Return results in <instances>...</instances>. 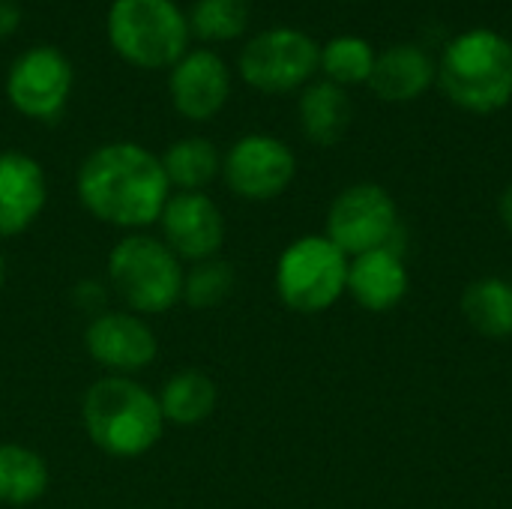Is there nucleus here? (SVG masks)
I'll use <instances>...</instances> for the list:
<instances>
[{"instance_id":"1","label":"nucleus","mask_w":512,"mask_h":509,"mask_svg":"<svg viewBox=\"0 0 512 509\" xmlns=\"http://www.w3.org/2000/svg\"><path fill=\"white\" fill-rule=\"evenodd\" d=\"M75 192L96 222L135 234L159 222L171 183L153 150L135 141H111L84 156Z\"/></svg>"},{"instance_id":"2","label":"nucleus","mask_w":512,"mask_h":509,"mask_svg":"<svg viewBox=\"0 0 512 509\" xmlns=\"http://www.w3.org/2000/svg\"><path fill=\"white\" fill-rule=\"evenodd\" d=\"M81 426L87 441L108 459H141L165 435L156 390L138 378L102 375L81 396Z\"/></svg>"},{"instance_id":"3","label":"nucleus","mask_w":512,"mask_h":509,"mask_svg":"<svg viewBox=\"0 0 512 509\" xmlns=\"http://www.w3.org/2000/svg\"><path fill=\"white\" fill-rule=\"evenodd\" d=\"M441 93L468 114H495L512 102V39L492 27L456 33L438 57Z\"/></svg>"},{"instance_id":"4","label":"nucleus","mask_w":512,"mask_h":509,"mask_svg":"<svg viewBox=\"0 0 512 509\" xmlns=\"http://www.w3.org/2000/svg\"><path fill=\"white\" fill-rule=\"evenodd\" d=\"M186 264L159 240V234H123L105 261V282L120 309L153 318L183 303Z\"/></svg>"},{"instance_id":"5","label":"nucleus","mask_w":512,"mask_h":509,"mask_svg":"<svg viewBox=\"0 0 512 509\" xmlns=\"http://www.w3.org/2000/svg\"><path fill=\"white\" fill-rule=\"evenodd\" d=\"M108 42L135 69H171L189 51V18L174 0H114Z\"/></svg>"},{"instance_id":"6","label":"nucleus","mask_w":512,"mask_h":509,"mask_svg":"<svg viewBox=\"0 0 512 509\" xmlns=\"http://www.w3.org/2000/svg\"><path fill=\"white\" fill-rule=\"evenodd\" d=\"M273 288L285 309L321 315L348 291V255L324 234H303L282 249Z\"/></svg>"},{"instance_id":"7","label":"nucleus","mask_w":512,"mask_h":509,"mask_svg":"<svg viewBox=\"0 0 512 509\" xmlns=\"http://www.w3.org/2000/svg\"><path fill=\"white\" fill-rule=\"evenodd\" d=\"M318 60L321 45L306 30L270 27L243 45L237 69L252 90L282 96L306 87L318 72Z\"/></svg>"},{"instance_id":"8","label":"nucleus","mask_w":512,"mask_h":509,"mask_svg":"<svg viewBox=\"0 0 512 509\" xmlns=\"http://www.w3.org/2000/svg\"><path fill=\"white\" fill-rule=\"evenodd\" d=\"M396 231H399L396 198L381 183H369V180L345 186L333 198L324 222V237L336 243L348 258L393 246Z\"/></svg>"},{"instance_id":"9","label":"nucleus","mask_w":512,"mask_h":509,"mask_svg":"<svg viewBox=\"0 0 512 509\" xmlns=\"http://www.w3.org/2000/svg\"><path fill=\"white\" fill-rule=\"evenodd\" d=\"M297 177L294 150L267 132H249L237 138L222 156V180L240 201L264 204L288 192Z\"/></svg>"},{"instance_id":"10","label":"nucleus","mask_w":512,"mask_h":509,"mask_svg":"<svg viewBox=\"0 0 512 509\" xmlns=\"http://www.w3.org/2000/svg\"><path fill=\"white\" fill-rule=\"evenodd\" d=\"M75 72L63 51L36 45L18 54L6 75V99L9 105L39 123H51L63 114L72 96Z\"/></svg>"},{"instance_id":"11","label":"nucleus","mask_w":512,"mask_h":509,"mask_svg":"<svg viewBox=\"0 0 512 509\" xmlns=\"http://www.w3.org/2000/svg\"><path fill=\"white\" fill-rule=\"evenodd\" d=\"M84 351L105 375L138 378L159 357V339L147 318L105 309L84 327Z\"/></svg>"},{"instance_id":"12","label":"nucleus","mask_w":512,"mask_h":509,"mask_svg":"<svg viewBox=\"0 0 512 509\" xmlns=\"http://www.w3.org/2000/svg\"><path fill=\"white\" fill-rule=\"evenodd\" d=\"M156 228L183 264L216 258L225 246V216L207 192H171Z\"/></svg>"},{"instance_id":"13","label":"nucleus","mask_w":512,"mask_h":509,"mask_svg":"<svg viewBox=\"0 0 512 509\" xmlns=\"http://www.w3.org/2000/svg\"><path fill=\"white\" fill-rule=\"evenodd\" d=\"M168 96L180 117H186L192 123L213 120L231 96V69L210 48L186 51L171 66Z\"/></svg>"},{"instance_id":"14","label":"nucleus","mask_w":512,"mask_h":509,"mask_svg":"<svg viewBox=\"0 0 512 509\" xmlns=\"http://www.w3.org/2000/svg\"><path fill=\"white\" fill-rule=\"evenodd\" d=\"M45 204V168L21 150H0V240L30 231Z\"/></svg>"},{"instance_id":"15","label":"nucleus","mask_w":512,"mask_h":509,"mask_svg":"<svg viewBox=\"0 0 512 509\" xmlns=\"http://www.w3.org/2000/svg\"><path fill=\"white\" fill-rule=\"evenodd\" d=\"M408 288H411L408 267L393 246L348 258V291L345 294L360 309H366L372 315L390 312L408 297Z\"/></svg>"},{"instance_id":"16","label":"nucleus","mask_w":512,"mask_h":509,"mask_svg":"<svg viewBox=\"0 0 512 509\" xmlns=\"http://www.w3.org/2000/svg\"><path fill=\"white\" fill-rule=\"evenodd\" d=\"M438 84V60L414 42L378 51L369 87L384 102H414Z\"/></svg>"},{"instance_id":"17","label":"nucleus","mask_w":512,"mask_h":509,"mask_svg":"<svg viewBox=\"0 0 512 509\" xmlns=\"http://www.w3.org/2000/svg\"><path fill=\"white\" fill-rule=\"evenodd\" d=\"M351 117H354V105L345 87L327 78H318L300 90L297 120H300V132L306 135V141L318 147L339 144L351 126Z\"/></svg>"},{"instance_id":"18","label":"nucleus","mask_w":512,"mask_h":509,"mask_svg":"<svg viewBox=\"0 0 512 509\" xmlns=\"http://www.w3.org/2000/svg\"><path fill=\"white\" fill-rule=\"evenodd\" d=\"M162 417L168 426H201L216 414L219 405V387L216 381L201 369H180L162 381L156 390Z\"/></svg>"},{"instance_id":"19","label":"nucleus","mask_w":512,"mask_h":509,"mask_svg":"<svg viewBox=\"0 0 512 509\" xmlns=\"http://www.w3.org/2000/svg\"><path fill=\"white\" fill-rule=\"evenodd\" d=\"M159 162L171 183V192H207V186L222 177V153L210 138L201 135L168 144Z\"/></svg>"},{"instance_id":"20","label":"nucleus","mask_w":512,"mask_h":509,"mask_svg":"<svg viewBox=\"0 0 512 509\" xmlns=\"http://www.w3.org/2000/svg\"><path fill=\"white\" fill-rule=\"evenodd\" d=\"M459 309L471 330L486 339H510L512 336V282L501 276H483L462 291Z\"/></svg>"},{"instance_id":"21","label":"nucleus","mask_w":512,"mask_h":509,"mask_svg":"<svg viewBox=\"0 0 512 509\" xmlns=\"http://www.w3.org/2000/svg\"><path fill=\"white\" fill-rule=\"evenodd\" d=\"M51 474L45 459L24 444H0V504L30 507L48 492Z\"/></svg>"},{"instance_id":"22","label":"nucleus","mask_w":512,"mask_h":509,"mask_svg":"<svg viewBox=\"0 0 512 509\" xmlns=\"http://www.w3.org/2000/svg\"><path fill=\"white\" fill-rule=\"evenodd\" d=\"M375 60H378V51L372 48L369 39H363L357 33H339L321 45L318 72H324L327 81L348 90L357 84H369Z\"/></svg>"},{"instance_id":"23","label":"nucleus","mask_w":512,"mask_h":509,"mask_svg":"<svg viewBox=\"0 0 512 509\" xmlns=\"http://www.w3.org/2000/svg\"><path fill=\"white\" fill-rule=\"evenodd\" d=\"M237 288V270L228 258L216 255L207 261L186 264L183 273V303L189 309H216L222 306Z\"/></svg>"},{"instance_id":"24","label":"nucleus","mask_w":512,"mask_h":509,"mask_svg":"<svg viewBox=\"0 0 512 509\" xmlns=\"http://www.w3.org/2000/svg\"><path fill=\"white\" fill-rule=\"evenodd\" d=\"M189 18V30L201 42H231L249 27V3L246 0H195Z\"/></svg>"},{"instance_id":"25","label":"nucleus","mask_w":512,"mask_h":509,"mask_svg":"<svg viewBox=\"0 0 512 509\" xmlns=\"http://www.w3.org/2000/svg\"><path fill=\"white\" fill-rule=\"evenodd\" d=\"M108 294H111L108 282L84 279V282H78V285L72 288V303H75V306L87 315V321H90V318L102 315L105 309H111V306H108Z\"/></svg>"},{"instance_id":"26","label":"nucleus","mask_w":512,"mask_h":509,"mask_svg":"<svg viewBox=\"0 0 512 509\" xmlns=\"http://www.w3.org/2000/svg\"><path fill=\"white\" fill-rule=\"evenodd\" d=\"M18 24H21L18 6L9 3V0H0V39H3V36H12V33L18 30Z\"/></svg>"},{"instance_id":"27","label":"nucleus","mask_w":512,"mask_h":509,"mask_svg":"<svg viewBox=\"0 0 512 509\" xmlns=\"http://www.w3.org/2000/svg\"><path fill=\"white\" fill-rule=\"evenodd\" d=\"M498 216H501V225L512 234V183L501 192V198H498Z\"/></svg>"},{"instance_id":"28","label":"nucleus","mask_w":512,"mask_h":509,"mask_svg":"<svg viewBox=\"0 0 512 509\" xmlns=\"http://www.w3.org/2000/svg\"><path fill=\"white\" fill-rule=\"evenodd\" d=\"M6 282V255H3V246H0V288Z\"/></svg>"},{"instance_id":"29","label":"nucleus","mask_w":512,"mask_h":509,"mask_svg":"<svg viewBox=\"0 0 512 509\" xmlns=\"http://www.w3.org/2000/svg\"><path fill=\"white\" fill-rule=\"evenodd\" d=\"M123 509H141V507H123Z\"/></svg>"}]
</instances>
